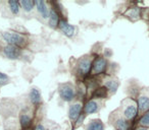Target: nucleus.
<instances>
[{
  "instance_id": "obj_1",
  "label": "nucleus",
  "mask_w": 149,
  "mask_h": 130,
  "mask_svg": "<svg viewBox=\"0 0 149 130\" xmlns=\"http://www.w3.org/2000/svg\"><path fill=\"white\" fill-rule=\"evenodd\" d=\"M2 37L4 41L10 46H23L26 43V39L17 33H13V32H5L2 34Z\"/></svg>"
},
{
  "instance_id": "obj_2",
  "label": "nucleus",
  "mask_w": 149,
  "mask_h": 130,
  "mask_svg": "<svg viewBox=\"0 0 149 130\" xmlns=\"http://www.w3.org/2000/svg\"><path fill=\"white\" fill-rule=\"evenodd\" d=\"M59 96L64 102H70L74 97V89L70 85H64L60 87Z\"/></svg>"
},
{
  "instance_id": "obj_3",
  "label": "nucleus",
  "mask_w": 149,
  "mask_h": 130,
  "mask_svg": "<svg viewBox=\"0 0 149 130\" xmlns=\"http://www.w3.org/2000/svg\"><path fill=\"white\" fill-rule=\"evenodd\" d=\"M3 54H4L5 57L8 58V59L15 60V59H17V58L21 56L22 52H21V50L17 47H15V46L7 45V46H5L4 49H3Z\"/></svg>"
},
{
  "instance_id": "obj_4",
  "label": "nucleus",
  "mask_w": 149,
  "mask_h": 130,
  "mask_svg": "<svg viewBox=\"0 0 149 130\" xmlns=\"http://www.w3.org/2000/svg\"><path fill=\"white\" fill-rule=\"evenodd\" d=\"M59 29L60 31L62 32V33L64 34V35L66 36V37L70 38L74 36V27L72 25H70V23H68L66 21H64V19H62V21H59Z\"/></svg>"
},
{
  "instance_id": "obj_5",
  "label": "nucleus",
  "mask_w": 149,
  "mask_h": 130,
  "mask_svg": "<svg viewBox=\"0 0 149 130\" xmlns=\"http://www.w3.org/2000/svg\"><path fill=\"white\" fill-rule=\"evenodd\" d=\"M81 111L82 105L80 103H76L74 105H72L70 107V110H68V117H70V119L72 120V121H76L79 118Z\"/></svg>"
},
{
  "instance_id": "obj_6",
  "label": "nucleus",
  "mask_w": 149,
  "mask_h": 130,
  "mask_svg": "<svg viewBox=\"0 0 149 130\" xmlns=\"http://www.w3.org/2000/svg\"><path fill=\"white\" fill-rule=\"evenodd\" d=\"M106 67V61L104 58L102 57H99L97 58V59L95 60V62H94L93 64V69H94V72L95 73H101L104 71V69H105Z\"/></svg>"
},
{
  "instance_id": "obj_7",
  "label": "nucleus",
  "mask_w": 149,
  "mask_h": 130,
  "mask_svg": "<svg viewBox=\"0 0 149 130\" xmlns=\"http://www.w3.org/2000/svg\"><path fill=\"white\" fill-rule=\"evenodd\" d=\"M91 68V61L88 58H83L79 62V71L81 74H87Z\"/></svg>"
},
{
  "instance_id": "obj_8",
  "label": "nucleus",
  "mask_w": 149,
  "mask_h": 130,
  "mask_svg": "<svg viewBox=\"0 0 149 130\" xmlns=\"http://www.w3.org/2000/svg\"><path fill=\"white\" fill-rule=\"evenodd\" d=\"M35 4H36V7H37L38 11H39V13L42 15L43 19L49 17V11H48L47 5H46V3L44 2V1L39 0V1H36Z\"/></svg>"
},
{
  "instance_id": "obj_9",
  "label": "nucleus",
  "mask_w": 149,
  "mask_h": 130,
  "mask_svg": "<svg viewBox=\"0 0 149 130\" xmlns=\"http://www.w3.org/2000/svg\"><path fill=\"white\" fill-rule=\"evenodd\" d=\"M138 110L140 112H145L149 110V98L146 96H141L138 100Z\"/></svg>"
},
{
  "instance_id": "obj_10",
  "label": "nucleus",
  "mask_w": 149,
  "mask_h": 130,
  "mask_svg": "<svg viewBox=\"0 0 149 130\" xmlns=\"http://www.w3.org/2000/svg\"><path fill=\"white\" fill-rule=\"evenodd\" d=\"M137 112H138V110H137L136 106L130 105V106H128V107H127L126 109H125L124 115H125V117H126L127 119L131 120V119H133V118L136 117Z\"/></svg>"
},
{
  "instance_id": "obj_11",
  "label": "nucleus",
  "mask_w": 149,
  "mask_h": 130,
  "mask_svg": "<svg viewBox=\"0 0 149 130\" xmlns=\"http://www.w3.org/2000/svg\"><path fill=\"white\" fill-rule=\"evenodd\" d=\"M30 100L34 105H38L41 102V94L37 89H32L30 91Z\"/></svg>"
},
{
  "instance_id": "obj_12",
  "label": "nucleus",
  "mask_w": 149,
  "mask_h": 130,
  "mask_svg": "<svg viewBox=\"0 0 149 130\" xmlns=\"http://www.w3.org/2000/svg\"><path fill=\"white\" fill-rule=\"evenodd\" d=\"M59 25L58 23V14L56 13L55 10L51 9L49 11V25L51 28H56Z\"/></svg>"
},
{
  "instance_id": "obj_13",
  "label": "nucleus",
  "mask_w": 149,
  "mask_h": 130,
  "mask_svg": "<svg viewBox=\"0 0 149 130\" xmlns=\"http://www.w3.org/2000/svg\"><path fill=\"white\" fill-rule=\"evenodd\" d=\"M98 110V104L95 101H89L85 106V112L86 114H93L97 112Z\"/></svg>"
},
{
  "instance_id": "obj_14",
  "label": "nucleus",
  "mask_w": 149,
  "mask_h": 130,
  "mask_svg": "<svg viewBox=\"0 0 149 130\" xmlns=\"http://www.w3.org/2000/svg\"><path fill=\"white\" fill-rule=\"evenodd\" d=\"M87 130H103V123L100 120H93L89 123Z\"/></svg>"
},
{
  "instance_id": "obj_15",
  "label": "nucleus",
  "mask_w": 149,
  "mask_h": 130,
  "mask_svg": "<svg viewBox=\"0 0 149 130\" xmlns=\"http://www.w3.org/2000/svg\"><path fill=\"white\" fill-rule=\"evenodd\" d=\"M19 4L22 5V7H23L24 10L27 11V12H30V11L34 8L35 2L32 1V0H22L21 2H19Z\"/></svg>"
},
{
  "instance_id": "obj_16",
  "label": "nucleus",
  "mask_w": 149,
  "mask_h": 130,
  "mask_svg": "<svg viewBox=\"0 0 149 130\" xmlns=\"http://www.w3.org/2000/svg\"><path fill=\"white\" fill-rule=\"evenodd\" d=\"M8 5H9V8H10V11L13 12V14H17V13L19 12V2H17V1H13V0H11V1H8Z\"/></svg>"
},
{
  "instance_id": "obj_17",
  "label": "nucleus",
  "mask_w": 149,
  "mask_h": 130,
  "mask_svg": "<svg viewBox=\"0 0 149 130\" xmlns=\"http://www.w3.org/2000/svg\"><path fill=\"white\" fill-rule=\"evenodd\" d=\"M116 127L118 130H128V123L126 120L124 119H118L116 122Z\"/></svg>"
},
{
  "instance_id": "obj_18",
  "label": "nucleus",
  "mask_w": 149,
  "mask_h": 130,
  "mask_svg": "<svg viewBox=\"0 0 149 130\" xmlns=\"http://www.w3.org/2000/svg\"><path fill=\"white\" fill-rule=\"evenodd\" d=\"M105 87L107 89H109V91H111L112 93H114L118 87V83L114 80H109L105 83Z\"/></svg>"
},
{
  "instance_id": "obj_19",
  "label": "nucleus",
  "mask_w": 149,
  "mask_h": 130,
  "mask_svg": "<svg viewBox=\"0 0 149 130\" xmlns=\"http://www.w3.org/2000/svg\"><path fill=\"white\" fill-rule=\"evenodd\" d=\"M21 124L24 128H27L31 124V117L27 114H24L21 116Z\"/></svg>"
},
{
  "instance_id": "obj_20",
  "label": "nucleus",
  "mask_w": 149,
  "mask_h": 130,
  "mask_svg": "<svg viewBox=\"0 0 149 130\" xmlns=\"http://www.w3.org/2000/svg\"><path fill=\"white\" fill-rule=\"evenodd\" d=\"M140 124L143 126H149V111L140 119Z\"/></svg>"
},
{
  "instance_id": "obj_21",
  "label": "nucleus",
  "mask_w": 149,
  "mask_h": 130,
  "mask_svg": "<svg viewBox=\"0 0 149 130\" xmlns=\"http://www.w3.org/2000/svg\"><path fill=\"white\" fill-rule=\"evenodd\" d=\"M94 96L97 98H104L106 96V89L103 87V89H97V91H95V94H94Z\"/></svg>"
},
{
  "instance_id": "obj_22",
  "label": "nucleus",
  "mask_w": 149,
  "mask_h": 130,
  "mask_svg": "<svg viewBox=\"0 0 149 130\" xmlns=\"http://www.w3.org/2000/svg\"><path fill=\"white\" fill-rule=\"evenodd\" d=\"M8 79H9V77L7 76L5 73L0 72V85H5V83H7Z\"/></svg>"
},
{
  "instance_id": "obj_23",
  "label": "nucleus",
  "mask_w": 149,
  "mask_h": 130,
  "mask_svg": "<svg viewBox=\"0 0 149 130\" xmlns=\"http://www.w3.org/2000/svg\"><path fill=\"white\" fill-rule=\"evenodd\" d=\"M139 13H140V10L138 8H133L131 9L130 11L128 12V14L132 17H139Z\"/></svg>"
},
{
  "instance_id": "obj_24",
  "label": "nucleus",
  "mask_w": 149,
  "mask_h": 130,
  "mask_svg": "<svg viewBox=\"0 0 149 130\" xmlns=\"http://www.w3.org/2000/svg\"><path fill=\"white\" fill-rule=\"evenodd\" d=\"M34 130H47V129H46V128L44 127V126L42 125V124H38V125L36 126L35 129H34Z\"/></svg>"
},
{
  "instance_id": "obj_25",
  "label": "nucleus",
  "mask_w": 149,
  "mask_h": 130,
  "mask_svg": "<svg viewBox=\"0 0 149 130\" xmlns=\"http://www.w3.org/2000/svg\"><path fill=\"white\" fill-rule=\"evenodd\" d=\"M106 55H110V51H108L107 50V51H106Z\"/></svg>"
},
{
  "instance_id": "obj_26",
  "label": "nucleus",
  "mask_w": 149,
  "mask_h": 130,
  "mask_svg": "<svg viewBox=\"0 0 149 130\" xmlns=\"http://www.w3.org/2000/svg\"><path fill=\"white\" fill-rule=\"evenodd\" d=\"M137 130H146V128H139V129H137Z\"/></svg>"
}]
</instances>
